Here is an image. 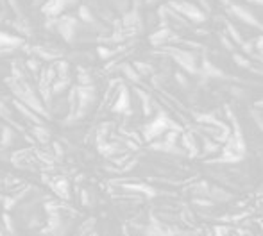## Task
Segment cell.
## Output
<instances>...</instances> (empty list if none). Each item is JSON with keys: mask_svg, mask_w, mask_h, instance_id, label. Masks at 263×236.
Wrapping results in <instances>:
<instances>
[{"mask_svg": "<svg viewBox=\"0 0 263 236\" xmlns=\"http://www.w3.org/2000/svg\"><path fill=\"white\" fill-rule=\"evenodd\" d=\"M56 31L63 36L65 41L72 43L77 34V20L72 18V16H63V18H58V25H56Z\"/></svg>", "mask_w": 263, "mask_h": 236, "instance_id": "1", "label": "cell"}, {"mask_svg": "<svg viewBox=\"0 0 263 236\" xmlns=\"http://www.w3.org/2000/svg\"><path fill=\"white\" fill-rule=\"evenodd\" d=\"M67 9V4L65 0H47L41 8V13H43L47 18H59V15Z\"/></svg>", "mask_w": 263, "mask_h": 236, "instance_id": "2", "label": "cell"}, {"mask_svg": "<svg viewBox=\"0 0 263 236\" xmlns=\"http://www.w3.org/2000/svg\"><path fill=\"white\" fill-rule=\"evenodd\" d=\"M24 45V38H20V36H11L8 34V32L0 31V48H9V50H13V48H18Z\"/></svg>", "mask_w": 263, "mask_h": 236, "instance_id": "3", "label": "cell"}, {"mask_svg": "<svg viewBox=\"0 0 263 236\" xmlns=\"http://www.w3.org/2000/svg\"><path fill=\"white\" fill-rule=\"evenodd\" d=\"M52 95H59V93H63L67 88H70V79H56L54 83H52Z\"/></svg>", "mask_w": 263, "mask_h": 236, "instance_id": "4", "label": "cell"}, {"mask_svg": "<svg viewBox=\"0 0 263 236\" xmlns=\"http://www.w3.org/2000/svg\"><path fill=\"white\" fill-rule=\"evenodd\" d=\"M32 133H34L36 140H38L39 143H47L48 140H50V133H48V129H45L43 126H34Z\"/></svg>", "mask_w": 263, "mask_h": 236, "instance_id": "5", "label": "cell"}, {"mask_svg": "<svg viewBox=\"0 0 263 236\" xmlns=\"http://www.w3.org/2000/svg\"><path fill=\"white\" fill-rule=\"evenodd\" d=\"M52 188H54V192L58 193V195L61 197H68V183L65 181V179H56L54 183H52Z\"/></svg>", "mask_w": 263, "mask_h": 236, "instance_id": "6", "label": "cell"}, {"mask_svg": "<svg viewBox=\"0 0 263 236\" xmlns=\"http://www.w3.org/2000/svg\"><path fill=\"white\" fill-rule=\"evenodd\" d=\"M13 142H15V131L9 129V127H4V129H2V140H0V143L4 147H9Z\"/></svg>", "mask_w": 263, "mask_h": 236, "instance_id": "7", "label": "cell"}, {"mask_svg": "<svg viewBox=\"0 0 263 236\" xmlns=\"http://www.w3.org/2000/svg\"><path fill=\"white\" fill-rule=\"evenodd\" d=\"M54 68H56V72H58L59 79H67L68 77V61H56Z\"/></svg>", "mask_w": 263, "mask_h": 236, "instance_id": "8", "label": "cell"}, {"mask_svg": "<svg viewBox=\"0 0 263 236\" xmlns=\"http://www.w3.org/2000/svg\"><path fill=\"white\" fill-rule=\"evenodd\" d=\"M127 107H129V98H127L126 91H122V93H120V97H118V100H117V104H115L113 109L115 111H124V109H127Z\"/></svg>", "mask_w": 263, "mask_h": 236, "instance_id": "9", "label": "cell"}, {"mask_svg": "<svg viewBox=\"0 0 263 236\" xmlns=\"http://www.w3.org/2000/svg\"><path fill=\"white\" fill-rule=\"evenodd\" d=\"M79 16H81V20L86 22V24H93L95 22L93 15H91V11H90L88 6H81V8H79Z\"/></svg>", "mask_w": 263, "mask_h": 236, "instance_id": "10", "label": "cell"}, {"mask_svg": "<svg viewBox=\"0 0 263 236\" xmlns=\"http://www.w3.org/2000/svg\"><path fill=\"white\" fill-rule=\"evenodd\" d=\"M79 83H81V86H91V77L86 72H81L79 74Z\"/></svg>", "mask_w": 263, "mask_h": 236, "instance_id": "11", "label": "cell"}, {"mask_svg": "<svg viewBox=\"0 0 263 236\" xmlns=\"http://www.w3.org/2000/svg\"><path fill=\"white\" fill-rule=\"evenodd\" d=\"M25 67L31 68L32 72H36L39 68V59H27V61H25Z\"/></svg>", "mask_w": 263, "mask_h": 236, "instance_id": "12", "label": "cell"}, {"mask_svg": "<svg viewBox=\"0 0 263 236\" xmlns=\"http://www.w3.org/2000/svg\"><path fill=\"white\" fill-rule=\"evenodd\" d=\"M126 74H127V77L134 79V81H136V79H138L136 72H134V70H133V68H131V67H126Z\"/></svg>", "mask_w": 263, "mask_h": 236, "instance_id": "13", "label": "cell"}, {"mask_svg": "<svg viewBox=\"0 0 263 236\" xmlns=\"http://www.w3.org/2000/svg\"><path fill=\"white\" fill-rule=\"evenodd\" d=\"M98 54H100V57H102V59H106L108 57V55H110L111 54V52L110 50H106V48H104V47H98Z\"/></svg>", "mask_w": 263, "mask_h": 236, "instance_id": "14", "label": "cell"}, {"mask_svg": "<svg viewBox=\"0 0 263 236\" xmlns=\"http://www.w3.org/2000/svg\"><path fill=\"white\" fill-rule=\"evenodd\" d=\"M8 54H11L9 48H0V57H4V55H8Z\"/></svg>", "mask_w": 263, "mask_h": 236, "instance_id": "15", "label": "cell"}, {"mask_svg": "<svg viewBox=\"0 0 263 236\" xmlns=\"http://www.w3.org/2000/svg\"><path fill=\"white\" fill-rule=\"evenodd\" d=\"M65 4H67V8H72V6L77 4V0H65Z\"/></svg>", "mask_w": 263, "mask_h": 236, "instance_id": "16", "label": "cell"}, {"mask_svg": "<svg viewBox=\"0 0 263 236\" xmlns=\"http://www.w3.org/2000/svg\"><path fill=\"white\" fill-rule=\"evenodd\" d=\"M9 2H11L13 9H15V11H18V6H16V0H9Z\"/></svg>", "mask_w": 263, "mask_h": 236, "instance_id": "17", "label": "cell"}]
</instances>
